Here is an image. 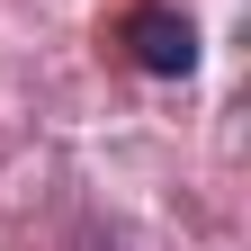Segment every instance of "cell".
Returning a JSON list of instances; mask_svg holds the SVG:
<instances>
[{"instance_id":"1","label":"cell","mask_w":251,"mask_h":251,"mask_svg":"<svg viewBox=\"0 0 251 251\" xmlns=\"http://www.w3.org/2000/svg\"><path fill=\"white\" fill-rule=\"evenodd\" d=\"M117 45L152 81H188V72H198V18H188L179 0H135V9L117 18Z\"/></svg>"}]
</instances>
